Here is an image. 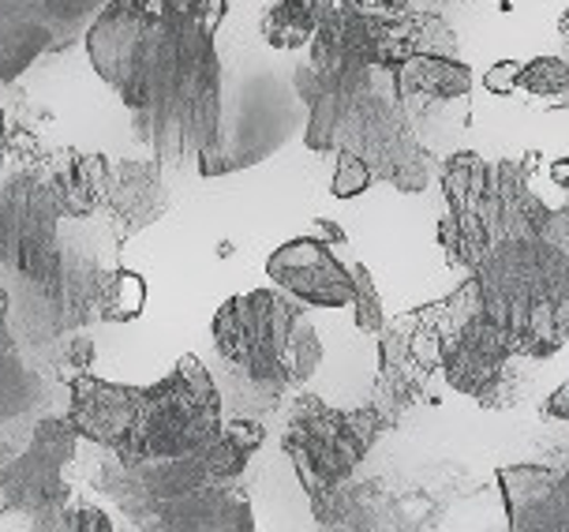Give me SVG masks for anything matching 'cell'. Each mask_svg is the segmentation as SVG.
<instances>
[{
	"instance_id": "obj_1",
	"label": "cell",
	"mask_w": 569,
	"mask_h": 532,
	"mask_svg": "<svg viewBox=\"0 0 569 532\" xmlns=\"http://www.w3.org/2000/svg\"><path fill=\"white\" fill-rule=\"evenodd\" d=\"M532 169L536 155H450L439 166L446 214L435 237L476 282L487 315L540 364L569 342V259L543 237L551 207L532 191Z\"/></svg>"
},
{
	"instance_id": "obj_2",
	"label": "cell",
	"mask_w": 569,
	"mask_h": 532,
	"mask_svg": "<svg viewBox=\"0 0 569 532\" xmlns=\"http://www.w3.org/2000/svg\"><path fill=\"white\" fill-rule=\"evenodd\" d=\"M226 16L229 0H109L83 35L90 65L128 109L131 139L169 173L199 169L221 128Z\"/></svg>"
},
{
	"instance_id": "obj_3",
	"label": "cell",
	"mask_w": 569,
	"mask_h": 532,
	"mask_svg": "<svg viewBox=\"0 0 569 532\" xmlns=\"http://www.w3.org/2000/svg\"><path fill=\"white\" fill-rule=\"evenodd\" d=\"M292 87L308 106V150L360 155L375 169V180L409 196L431 184V155L398 95V76L352 57L327 23L315 30L308 57L292 68Z\"/></svg>"
},
{
	"instance_id": "obj_4",
	"label": "cell",
	"mask_w": 569,
	"mask_h": 532,
	"mask_svg": "<svg viewBox=\"0 0 569 532\" xmlns=\"http://www.w3.org/2000/svg\"><path fill=\"white\" fill-rule=\"evenodd\" d=\"M267 427L251 416H232L196 454L161 457V462H106L94 473V491L113 499L131 529L142 532H251L248 491L240 476Z\"/></svg>"
},
{
	"instance_id": "obj_5",
	"label": "cell",
	"mask_w": 569,
	"mask_h": 532,
	"mask_svg": "<svg viewBox=\"0 0 569 532\" xmlns=\"http://www.w3.org/2000/svg\"><path fill=\"white\" fill-rule=\"evenodd\" d=\"M210 337L232 383L262 408H273L322 364V342L308 319V304L278 289L229 296L213 312Z\"/></svg>"
},
{
	"instance_id": "obj_6",
	"label": "cell",
	"mask_w": 569,
	"mask_h": 532,
	"mask_svg": "<svg viewBox=\"0 0 569 532\" xmlns=\"http://www.w3.org/2000/svg\"><path fill=\"white\" fill-rule=\"evenodd\" d=\"M60 158L42 150H8L0 177V266L46 296L57 282L60 229H64V180Z\"/></svg>"
},
{
	"instance_id": "obj_7",
	"label": "cell",
	"mask_w": 569,
	"mask_h": 532,
	"mask_svg": "<svg viewBox=\"0 0 569 532\" xmlns=\"http://www.w3.org/2000/svg\"><path fill=\"white\" fill-rule=\"evenodd\" d=\"M439 331V372L457 394L472 397L483 408H506L517 402L521 391V364H532L506 331L487 315L480 289L465 278L442 301L427 304Z\"/></svg>"
},
{
	"instance_id": "obj_8",
	"label": "cell",
	"mask_w": 569,
	"mask_h": 532,
	"mask_svg": "<svg viewBox=\"0 0 569 532\" xmlns=\"http://www.w3.org/2000/svg\"><path fill=\"white\" fill-rule=\"evenodd\" d=\"M226 427V394L202 367L199 356H180L177 367L136 394V421L117 462H161L196 454Z\"/></svg>"
},
{
	"instance_id": "obj_9",
	"label": "cell",
	"mask_w": 569,
	"mask_h": 532,
	"mask_svg": "<svg viewBox=\"0 0 569 532\" xmlns=\"http://www.w3.org/2000/svg\"><path fill=\"white\" fill-rule=\"evenodd\" d=\"M398 424L382 405L363 408H333L322 397L300 394L289 408V421L281 432V450L292 462L303 495L311 503L338 491L345 480L360 469L371 446Z\"/></svg>"
},
{
	"instance_id": "obj_10",
	"label": "cell",
	"mask_w": 569,
	"mask_h": 532,
	"mask_svg": "<svg viewBox=\"0 0 569 532\" xmlns=\"http://www.w3.org/2000/svg\"><path fill=\"white\" fill-rule=\"evenodd\" d=\"M308 106L300 101L292 76L284 79L270 68H251L240 79L221 112V128L199 155V177H229L248 166H259L289 142L303 136Z\"/></svg>"
},
{
	"instance_id": "obj_11",
	"label": "cell",
	"mask_w": 569,
	"mask_h": 532,
	"mask_svg": "<svg viewBox=\"0 0 569 532\" xmlns=\"http://www.w3.org/2000/svg\"><path fill=\"white\" fill-rule=\"evenodd\" d=\"M76 454L79 435L68 416H42L23 446L0 439V518L19 514L30 521V529L53 532L60 510L71 503L64 469L76 462Z\"/></svg>"
},
{
	"instance_id": "obj_12",
	"label": "cell",
	"mask_w": 569,
	"mask_h": 532,
	"mask_svg": "<svg viewBox=\"0 0 569 532\" xmlns=\"http://www.w3.org/2000/svg\"><path fill=\"white\" fill-rule=\"evenodd\" d=\"M109 0H0V83L87 35Z\"/></svg>"
},
{
	"instance_id": "obj_13",
	"label": "cell",
	"mask_w": 569,
	"mask_h": 532,
	"mask_svg": "<svg viewBox=\"0 0 569 532\" xmlns=\"http://www.w3.org/2000/svg\"><path fill=\"white\" fill-rule=\"evenodd\" d=\"M442 349L435 331L431 308L398 315L393 323H382L379 331V402L398 421L405 408H412L427 394V383L439 372Z\"/></svg>"
},
{
	"instance_id": "obj_14",
	"label": "cell",
	"mask_w": 569,
	"mask_h": 532,
	"mask_svg": "<svg viewBox=\"0 0 569 532\" xmlns=\"http://www.w3.org/2000/svg\"><path fill=\"white\" fill-rule=\"evenodd\" d=\"M267 278L308 308H352L356 301L352 266H345L319 237H297L273 248Z\"/></svg>"
},
{
	"instance_id": "obj_15",
	"label": "cell",
	"mask_w": 569,
	"mask_h": 532,
	"mask_svg": "<svg viewBox=\"0 0 569 532\" xmlns=\"http://www.w3.org/2000/svg\"><path fill=\"white\" fill-rule=\"evenodd\" d=\"M169 177H172V173L161 166L158 158L113 161L101 218H106L109 233L117 237L120 248H124L136 233L150 229V225L161 221L169 214V207H172Z\"/></svg>"
},
{
	"instance_id": "obj_16",
	"label": "cell",
	"mask_w": 569,
	"mask_h": 532,
	"mask_svg": "<svg viewBox=\"0 0 569 532\" xmlns=\"http://www.w3.org/2000/svg\"><path fill=\"white\" fill-rule=\"evenodd\" d=\"M498 487L513 532H569V457L558 465H502Z\"/></svg>"
},
{
	"instance_id": "obj_17",
	"label": "cell",
	"mask_w": 569,
	"mask_h": 532,
	"mask_svg": "<svg viewBox=\"0 0 569 532\" xmlns=\"http://www.w3.org/2000/svg\"><path fill=\"white\" fill-rule=\"evenodd\" d=\"M136 394L139 386L128 383H106L98 375H79L68 386V424L76 427L79 439L106 450L117 457L131 435V421H136Z\"/></svg>"
},
{
	"instance_id": "obj_18",
	"label": "cell",
	"mask_w": 569,
	"mask_h": 532,
	"mask_svg": "<svg viewBox=\"0 0 569 532\" xmlns=\"http://www.w3.org/2000/svg\"><path fill=\"white\" fill-rule=\"evenodd\" d=\"M311 510L322 529H412L409 510L375 480L368 484L345 480L338 491L311 503Z\"/></svg>"
},
{
	"instance_id": "obj_19",
	"label": "cell",
	"mask_w": 569,
	"mask_h": 532,
	"mask_svg": "<svg viewBox=\"0 0 569 532\" xmlns=\"http://www.w3.org/2000/svg\"><path fill=\"white\" fill-rule=\"evenodd\" d=\"M8 315H12V301H8V289H0V427L34 413L49 394L46 375L34 372L19 353L12 331H8Z\"/></svg>"
},
{
	"instance_id": "obj_20",
	"label": "cell",
	"mask_w": 569,
	"mask_h": 532,
	"mask_svg": "<svg viewBox=\"0 0 569 532\" xmlns=\"http://www.w3.org/2000/svg\"><path fill=\"white\" fill-rule=\"evenodd\" d=\"M393 76H398V95L409 112L416 106H431V101L469 98L472 90V68L465 60L442 53H416Z\"/></svg>"
},
{
	"instance_id": "obj_21",
	"label": "cell",
	"mask_w": 569,
	"mask_h": 532,
	"mask_svg": "<svg viewBox=\"0 0 569 532\" xmlns=\"http://www.w3.org/2000/svg\"><path fill=\"white\" fill-rule=\"evenodd\" d=\"M315 30H319V16L311 12L308 0H267V12L259 19V35L278 53L308 49Z\"/></svg>"
},
{
	"instance_id": "obj_22",
	"label": "cell",
	"mask_w": 569,
	"mask_h": 532,
	"mask_svg": "<svg viewBox=\"0 0 569 532\" xmlns=\"http://www.w3.org/2000/svg\"><path fill=\"white\" fill-rule=\"evenodd\" d=\"M147 308V278L139 270L117 266L106 282V296H101V323H131Z\"/></svg>"
},
{
	"instance_id": "obj_23",
	"label": "cell",
	"mask_w": 569,
	"mask_h": 532,
	"mask_svg": "<svg viewBox=\"0 0 569 532\" xmlns=\"http://www.w3.org/2000/svg\"><path fill=\"white\" fill-rule=\"evenodd\" d=\"M90 364H94V342H90L87 334H79V331H68L53 345V356H49V375H53V383L71 386L79 375L90 372Z\"/></svg>"
},
{
	"instance_id": "obj_24",
	"label": "cell",
	"mask_w": 569,
	"mask_h": 532,
	"mask_svg": "<svg viewBox=\"0 0 569 532\" xmlns=\"http://www.w3.org/2000/svg\"><path fill=\"white\" fill-rule=\"evenodd\" d=\"M517 90H525V95H532V98H562L569 90L566 57H532L528 65H521Z\"/></svg>"
},
{
	"instance_id": "obj_25",
	"label": "cell",
	"mask_w": 569,
	"mask_h": 532,
	"mask_svg": "<svg viewBox=\"0 0 569 532\" xmlns=\"http://www.w3.org/2000/svg\"><path fill=\"white\" fill-rule=\"evenodd\" d=\"M352 285H356V301H352V312H356V331L360 334H379L386 315H382V296L375 289V278L363 263H352Z\"/></svg>"
},
{
	"instance_id": "obj_26",
	"label": "cell",
	"mask_w": 569,
	"mask_h": 532,
	"mask_svg": "<svg viewBox=\"0 0 569 532\" xmlns=\"http://www.w3.org/2000/svg\"><path fill=\"white\" fill-rule=\"evenodd\" d=\"M375 184V169L363 161L360 155H349L341 150L338 155V166H333V180H330V196L333 199H356L363 196Z\"/></svg>"
},
{
	"instance_id": "obj_27",
	"label": "cell",
	"mask_w": 569,
	"mask_h": 532,
	"mask_svg": "<svg viewBox=\"0 0 569 532\" xmlns=\"http://www.w3.org/2000/svg\"><path fill=\"white\" fill-rule=\"evenodd\" d=\"M53 532H113V518L101 506L71 499V503L60 510V518L53 521Z\"/></svg>"
},
{
	"instance_id": "obj_28",
	"label": "cell",
	"mask_w": 569,
	"mask_h": 532,
	"mask_svg": "<svg viewBox=\"0 0 569 532\" xmlns=\"http://www.w3.org/2000/svg\"><path fill=\"white\" fill-rule=\"evenodd\" d=\"M341 12H356V16H379V19H390V16H401L412 8V0H338Z\"/></svg>"
},
{
	"instance_id": "obj_29",
	"label": "cell",
	"mask_w": 569,
	"mask_h": 532,
	"mask_svg": "<svg viewBox=\"0 0 569 532\" xmlns=\"http://www.w3.org/2000/svg\"><path fill=\"white\" fill-rule=\"evenodd\" d=\"M517 76H521V60H502V65L487 68L483 87L491 90L495 98H510L517 90Z\"/></svg>"
},
{
	"instance_id": "obj_30",
	"label": "cell",
	"mask_w": 569,
	"mask_h": 532,
	"mask_svg": "<svg viewBox=\"0 0 569 532\" xmlns=\"http://www.w3.org/2000/svg\"><path fill=\"white\" fill-rule=\"evenodd\" d=\"M543 237L551 240L555 248L562 252L566 259H569V203H566V207H558V210H551V214H547Z\"/></svg>"
},
{
	"instance_id": "obj_31",
	"label": "cell",
	"mask_w": 569,
	"mask_h": 532,
	"mask_svg": "<svg viewBox=\"0 0 569 532\" xmlns=\"http://www.w3.org/2000/svg\"><path fill=\"white\" fill-rule=\"evenodd\" d=\"M543 416L547 421H566L569 424V378L543 402Z\"/></svg>"
},
{
	"instance_id": "obj_32",
	"label": "cell",
	"mask_w": 569,
	"mask_h": 532,
	"mask_svg": "<svg viewBox=\"0 0 569 532\" xmlns=\"http://www.w3.org/2000/svg\"><path fill=\"white\" fill-rule=\"evenodd\" d=\"M551 177H555L558 188H566V191H569V158H558V161H555V166H551Z\"/></svg>"
},
{
	"instance_id": "obj_33",
	"label": "cell",
	"mask_w": 569,
	"mask_h": 532,
	"mask_svg": "<svg viewBox=\"0 0 569 532\" xmlns=\"http://www.w3.org/2000/svg\"><path fill=\"white\" fill-rule=\"evenodd\" d=\"M558 35H562V42H566V65H569V12H566L562 19H558ZM562 98H566V101H558V109L569 106V90H566Z\"/></svg>"
},
{
	"instance_id": "obj_34",
	"label": "cell",
	"mask_w": 569,
	"mask_h": 532,
	"mask_svg": "<svg viewBox=\"0 0 569 532\" xmlns=\"http://www.w3.org/2000/svg\"><path fill=\"white\" fill-rule=\"evenodd\" d=\"M4 161H8V120L4 109H0V177H4Z\"/></svg>"
}]
</instances>
